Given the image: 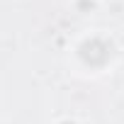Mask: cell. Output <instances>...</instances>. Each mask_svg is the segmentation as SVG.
<instances>
[{"label":"cell","mask_w":124,"mask_h":124,"mask_svg":"<svg viewBox=\"0 0 124 124\" xmlns=\"http://www.w3.org/2000/svg\"><path fill=\"white\" fill-rule=\"evenodd\" d=\"M122 58L119 41L105 29H88L68 46V66L83 78H100L112 73Z\"/></svg>","instance_id":"1"},{"label":"cell","mask_w":124,"mask_h":124,"mask_svg":"<svg viewBox=\"0 0 124 124\" xmlns=\"http://www.w3.org/2000/svg\"><path fill=\"white\" fill-rule=\"evenodd\" d=\"M102 8V0H71V10L76 15H95Z\"/></svg>","instance_id":"2"},{"label":"cell","mask_w":124,"mask_h":124,"mask_svg":"<svg viewBox=\"0 0 124 124\" xmlns=\"http://www.w3.org/2000/svg\"><path fill=\"white\" fill-rule=\"evenodd\" d=\"M54 124H80V122H78L76 117H58Z\"/></svg>","instance_id":"3"}]
</instances>
